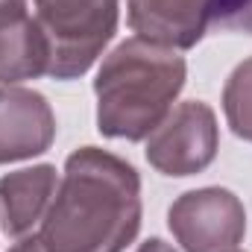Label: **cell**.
<instances>
[{
	"instance_id": "6da1fadb",
	"label": "cell",
	"mask_w": 252,
	"mask_h": 252,
	"mask_svg": "<svg viewBox=\"0 0 252 252\" xmlns=\"http://www.w3.org/2000/svg\"><path fill=\"white\" fill-rule=\"evenodd\" d=\"M141 229L135 167L97 147L67 156L64 176L41 220L47 252H124Z\"/></svg>"
},
{
	"instance_id": "7a4b0ae2",
	"label": "cell",
	"mask_w": 252,
	"mask_h": 252,
	"mask_svg": "<svg viewBox=\"0 0 252 252\" xmlns=\"http://www.w3.org/2000/svg\"><path fill=\"white\" fill-rule=\"evenodd\" d=\"M185 59L173 47L126 38L97 70V129L106 138L144 141L161 124L185 85Z\"/></svg>"
},
{
	"instance_id": "3957f363",
	"label": "cell",
	"mask_w": 252,
	"mask_h": 252,
	"mask_svg": "<svg viewBox=\"0 0 252 252\" xmlns=\"http://www.w3.org/2000/svg\"><path fill=\"white\" fill-rule=\"evenodd\" d=\"M53 79L82 76L118 30V0H35Z\"/></svg>"
},
{
	"instance_id": "277c9868",
	"label": "cell",
	"mask_w": 252,
	"mask_h": 252,
	"mask_svg": "<svg viewBox=\"0 0 252 252\" xmlns=\"http://www.w3.org/2000/svg\"><path fill=\"white\" fill-rule=\"evenodd\" d=\"M220 132L211 106L188 100L170 109V115L147 138V161L164 176H193L205 170L217 156Z\"/></svg>"
},
{
	"instance_id": "5b68a950",
	"label": "cell",
	"mask_w": 252,
	"mask_h": 252,
	"mask_svg": "<svg viewBox=\"0 0 252 252\" xmlns=\"http://www.w3.org/2000/svg\"><path fill=\"white\" fill-rule=\"evenodd\" d=\"M167 226L185 252H232L247 232L244 202L226 188H199L182 193Z\"/></svg>"
},
{
	"instance_id": "8992f818",
	"label": "cell",
	"mask_w": 252,
	"mask_h": 252,
	"mask_svg": "<svg viewBox=\"0 0 252 252\" xmlns=\"http://www.w3.org/2000/svg\"><path fill=\"white\" fill-rule=\"evenodd\" d=\"M56 138V118L44 94L0 85V164L41 156Z\"/></svg>"
},
{
	"instance_id": "52a82bcc",
	"label": "cell",
	"mask_w": 252,
	"mask_h": 252,
	"mask_svg": "<svg viewBox=\"0 0 252 252\" xmlns=\"http://www.w3.org/2000/svg\"><path fill=\"white\" fill-rule=\"evenodd\" d=\"M50 50L27 0H0V85H18L47 73Z\"/></svg>"
},
{
	"instance_id": "ba28073f",
	"label": "cell",
	"mask_w": 252,
	"mask_h": 252,
	"mask_svg": "<svg viewBox=\"0 0 252 252\" xmlns=\"http://www.w3.org/2000/svg\"><path fill=\"white\" fill-rule=\"evenodd\" d=\"M129 27L138 38L188 50L208 27V0H129Z\"/></svg>"
},
{
	"instance_id": "9c48e42d",
	"label": "cell",
	"mask_w": 252,
	"mask_h": 252,
	"mask_svg": "<svg viewBox=\"0 0 252 252\" xmlns=\"http://www.w3.org/2000/svg\"><path fill=\"white\" fill-rule=\"evenodd\" d=\"M56 167L38 164L24 167L0 179V226L9 238H30L35 226H41L53 196H56Z\"/></svg>"
},
{
	"instance_id": "30bf717a",
	"label": "cell",
	"mask_w": 252,
	"mask_h": 252,
	"mask_svg": "<svg viewBox=\"0 0 252 252\" xmlns=\"http://www.w3.org/2000/svg\"><path fill=\"white\" fill-rule=\"evenodd\" d=\"M223 112L232 132L244 141H252V56L241 62L223 88Z\"/></svg>"
},
{
	"instance_id": "8fae6325",
	"label": "cell",
	"mask_w": 252,
	"mask_h": 252,
	"mask_svg": "<svg viewBox=\"0 0 252 252\" xmlns=\"http://www.w3.org/2000/svg\"><path fill=\"white\" fill-rule=\"evenodd\" d=\"M208 24L223 32L252 35V0H208Z\"/></svg>"
},
{
	"instance_id": "7c38bea8",
	"label": "cell",
	"mask_w": 252,
	"mask_h": 252,
	"mask_svg": "<svg viewBox=\"0 0 252 252\" xmlns=\"http://www.w3.org/2000/svg\"><path fill=\"white\" fill-rule=\"evenodd\" d=\"M9 252H47V250L41 247V241H38V238H21V241H18Z\"/></svg>"
},
{
	"instance_id": "4fadbf2b",
	"label": "cell",
	"mask_w": 252,
	"mask_h": 252,
	"mask_svg": "<svg viewBox=\"0 0 252 252\" xmlns=\"http://www.w3.org/2000/svg\"><path fill=\"white\" fill-rule=\"evenodd\" d=\"M135 252H176V250H173V247H167V244H164V241H158V238H150L147 244H141Z\"/></svg>"
},
{
	"instance_id": "5bb4252c",
	"label": "cell",
	"mask_w": 252,
	"mask_h": 252,
	"mask_svg": "<svg viewBox=\"0 0 252 252\" xmlns=\"http://www.w3.org/2000/svg\"><path fill=\"white\" fill-rule=\"evenodd\" d=\"M232 252H238V250H232Z\"/></svg>"
}]
</instances>
